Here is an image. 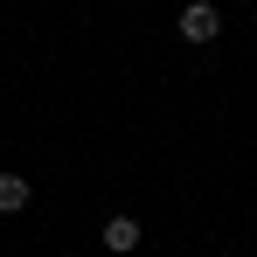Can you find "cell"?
I'll use <instances>...</instances> for the list:
<instances>
[{
	"mask_svg": "<svg viewBox=\"0 0 257 257\" xmlns=\"http://www.w3.org/2000/svg\"><path fill=\"white\" fill-rule=\"evenodd\" d=\"M63 257H70V250H63Z\"/></svg>",
	"mask_w": 257,
	"mask_h": 257,
	"instance_id": "4",
	"label": "cell"
},
{
	"mask_svg": "<svg viewBox=\"0 0 257 257\" xmlns=\"http://www.w3.org/2000/svg\"><path fill=\"white\" fill-rule=\"evenodd\" d=\"M139 243H146V229H139V215H111V222H104V250H111V257H132Z\"/></svg>",
	"mask_w": 257,
	"mask_h": 257,
	"instance_id": "2",
	"label": "cell"
},
{
	"mask_svg": "<svg viewBox=\"0 0 257 257\" xmlns=\"http://www.w3.org/2000/svg\"><path fill=\"white\" fill-rule=\"evenodd\" d=\"M28 195H35V188H28L21 174H0V215H21V209H28Z\"/></svg>",
	"mask_w": 257,
	"mask_h": 257,
	"instance_id": "3",
	"label": "cell"
},
{
	"mask_svg": "<svg viewBox=\"0 0 257 257\" xmlns=\"http://www.w3.org/2000/svg\"><path fill=\"white\" fill-rule=\"evenodd\" d=\"M174 28H181V42H215V35H222V14H215L209 0H188V7L174 14Z\"/></svg>",
	"mask_w": 257,
	"mask_h": 257,
	"instance_id": "1",
	"label": "cell"
}]
</instances>
